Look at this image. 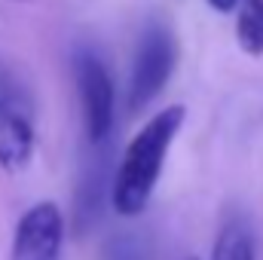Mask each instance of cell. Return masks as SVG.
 <instances>
[{
	"label": "cell",
	"instance_id": "obj_1",
	"mask_svg": "<svg viewBox=\"0 0 263 260\" xmlns=\"http://www.w3.org/2000/svg\"><path fill=\"white\" fill-rule=\"evenodd\" d=\"M184 120H187V110L172 104L159 110L153 120H147V126L132 138V144L120 159L114 187H110V202L123 217H135L147 208L150 196L159 184L168 147L178 138Z\"/></svg>",
	"mask_w": 263,
	"mask_h": 260
},
{
	"label": "cell",
	"instance_id": "obj_2",
	"mask_svg": "<svg viewBox=\"0 0 263 260\" xmlns=\"http://www.w3.org/2000/svg\"><path fill=\"white\" fill-rule=\"evenodd\" d=\"M175 62H178V43H175L172 28L162 18L147 22V28L141 31L135 62H132V70H129L126 101H129L132 114L144 110L162 92V86L168 83V77L175 70Z\"/></svg>",
	"mask_w": 263,
	"mask_h": 260
},
{
	"label": "cell",
	"instance_id": "obj_3",
	"mask_svg": "<svg viewBox=\"0 0 263 260\" xmlns=\"http://www.w3.org/2000/svg\"><path fill=\"white\" fill-rule=\"evenodd\" d=\"M73 77H77V92L86 117V135L92 147H101L110 141L114 132V80L101 55L89 46L77 49L73 55Z\"/></svg>",
	"mask_w": 263,
	"mask_h": 260
},
{
	"label": "cell",
	"instance_id": "obj_4",
	"mask_svg": "<svg viewBox=\"0 0 263 260\" xmlns=\"http://www.w3.org/2000/svg\"><path fill=\"white\" fill-rule=\"evenodd\" d=\"M62 242H65V224L59 205L37 202L15 224L9 260H59Z\"/></svg>",
	"mask_w": 263,
	"mask_h": 260
},
{
	"label": "cell",
	"instance_id": "obj_5",
	"mask_svg": "<svg viewBox=\"0 0 263 260\" xmlns=\"http://www.w3.org/2000/svg\"><path fill=\"white\" fill-rule=\"evenodd\" d=\"M34 159L31 101L22 89L0 95V169L22 172Z\"/></svg>",
	"mask_w": 263,
	"mask_h": 260
},
{
	"label": "cell",
	"instance_id": "obj_6",
	"mask_svg": "<svg viewBox=\"0 0 263 260\" xmlns=\"http://www.w3.org/2000/svg\"><path fill=\"white\" fill-rule=\"evenodd\" d=\"M107 187H110V159L104 144L95 147V153L89 156L83 175H80V187L73 196V230L77 233H89L107 211Z\"/></svg>",
	"mask_w": 263,
	"mask_h": 260
},
{
	"label": "cell",
	"instance_id": "obj_7",
	"mask_svg": "<svg viewBox=\"0 0 263 260\" xmlns=\"http://www.w3.org/2000/svg\"><path fill=\"white\" fill-rule=\"evenodd\" d=\"M211 260H254V239H251V227L245 224V217H230L214 242Z\"/></svg>",
	"mask_w": 263,
	"mask_h": 260
},
{
	"label": "cell",
	"instance_id": "obj_8",
	"mask_svg": "<svg viewBox=\"0 0 263 260\" xmlns=\"http://www.w3.org/2000/svg\"><path fill=\"white\" fill-rule=\"evenodd\" d=\"M236 40L242 52L263 55V0H242L236 15Z\"/></svg>",
	"mask_w": 263,
	"mask_h": 260
},
{
	"label": "cell",
	"instance_id": "obj_9",
	"mask_svg": "<svg viewBox=\"0 0 263 260\" xmlns=\"http://www.w3.org/2000/svg\"><path fill=\"white\" fill-rule=\"evenodd\" d=\"M101 260H147L144 257V242L138 239V233H114L107 242H104V251Z\"/></svg>",
	"mask_w": 263,
	"mask_h": 260
},
{
	"label": "cell",
	"instance_id": "obj_10",
	"mask_svg": "<svg viewBox=\"0 0 263 260\" xmlns=\"http://www.w3.org/2000/svg\"><path fill=\"white\" fill-rule=\"evenodd\" d=\"M236 3L239 0H208V6L217 9V12H230V9H236Z\"/></svg>",
	"mask_w": 263,
	"mask_h": 260
}]
</instances>
